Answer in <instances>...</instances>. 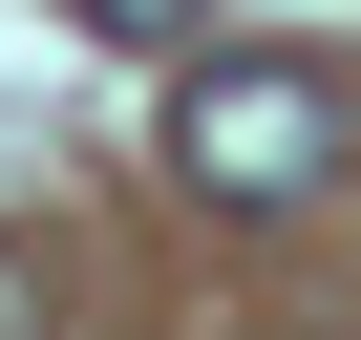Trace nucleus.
Returning a JSON list of instances; mask_svg holds the SVG:
<instances>
[{
    "label": "nucleus",
    "mask_w": 361,
    "mask_h": 340,
    "mask_svg": "<svg viewBox=\"0 0 361 340\" xmlns=\"http://www.w3.org/2000/svg\"><path fill=\"white\" fill-rule=\"evenodd\" d=\"M64 22H106V43H192L213 0H64Z\"/></svg>",
    "instance_id": "nucleus-2"
},
{
    "label": "nucleus",
    "mask_w": 361,
    "mask_h": 340,
    "mask_svg": "<svg viewBox=\"0 0 361 340\" xmlns=\"http://www.w3.org/2000/svg\"><path fill=\"white\" fill-rule=\"evenodd\" d=\"M0 340H43V255H22V234H0Z\"/></svg>",
    "instance_id": "nucleus-3"
},
{
    "label": "nucleus",
    "mask_w": 361,
    "mask_h": 340,
    "mask_svg": "<svg viewBox=\"0 0 361 340\" xmlns=\"http://www.w3.org/2000/svg\"><path fill=\"white\" fill-rule=\"evenodd\" d=\"M170 170H192L213 213H298L319 170H340V85L276 64V43H213L192 85H170Z\"/></svg>",
    "instance_id": "nucleus-1"
}]
</instances>
